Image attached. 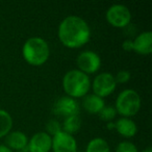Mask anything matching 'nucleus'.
Returning a JSON list of instances; mask_svg holds the SVG:
<instances>
[{
  "instance_id": "obj_21",
  "label": "nucleus",
  "mask_w": 152,
  "mask_h": 152,
  "mask_svg": "<svg viewBox=\"0 0 152 152\" xmlns=\"http://www.w3.org/2000/svg\"><path fill=\"white\" fill-rule=\"evenodd\" d=\"M115 76V80H116L117 85L118 83H126L130 80L131 74L128 70H120V71L117 72Z\"/></svg>"
},
{
  "instance_id": "obj_17",
  "label": "nucleus",
  "mask_w": 152,
  "mask_h": 152,
  "mask_svg": "<svg viewBox=\"0 0 152 152\" xmlns=\"http://www.w3.org/2000/svg\"><path fill=\"white\" fill-rule=\"evenodd\" d=\"M86 152H110V147L106 140L102 137H94L88 143Z\"/></svg>"
},
{
  "instance_id": "obj_22",
  "label": "nucleus",
  "mask_w": 152,
  "mask_h": 152,
  "mask_svg": "<svg viewBox=\"0 0 152 152\" xmlns=\"http://www.w3.org/2000/svg\"><path fill=\"white\" fill-rule=\"evenodd\" d=\"M122 48L125 51H132L133 50V42L130 39H126V40L123 41L122 43Z\"/></svg>"
},
{
  "instance_id": "obj_14",
  "label": "nucleus",
  "mask_w": 152,
  "mask_h": 152,
  "mask_svg": "<svg viewBox=\"0 0 152 152\" xmlns=\"http://www.w3.org/2000/svg\"><path fill=\"white\" fill-rule=\"evenodd\" d=\"M83 107L90 114H99V112L105 106L104 99L95 94H87L83 97Z\"/></svg>"
},
{
  "instance_id": "obj_8",
  "label": "nucleus",
  "mask_w": 152,
  "mask_h": 152,
  "mask_svg": "<svg viewBox=\"0 0 152 152\" xmlns=\"http://www.w3.org/2000/svg\"><path fill=\"white\" fill-rule=\"evenodd\" d=\"M53 152H77V141L73 134L61 130L52 137Z\"/></svg>"
},
{
  "instance_id": "obj_19",
  "label": "nucleus",
  "mask_w": 152,
  "mask_h": 152,
  "mask_svg": "<svg viewBox=\"0 0 152 152\" xmlns=\"http://www.w3.org/2000/svg\"><path fill=\"white\" fill-rule=\"evenodd\" d=\"M116 152H139L135 144L129 141H122L117 145Z\"/></svg>"
},
{
  "instance_id": "obj_16",
  "label": "nucleus",
  "mask_w": 152,
  "mask_h": 152,
  "mask_svg": "<svg viewBox=\"0 0 152 152\" xmlns=\"http://www.w3.org/2000/svg\"><path fill=\"white\" fill-rule=\"evenodd\" d=\"M81 127V119L79 115H73L65 118L63 123V129L61 130L65 131L70 134L77 132Z\"/></svg>"
},
{
  "instance_id": "obj_23",
  "label": "nucleus",
  "mask_w": 152,
  "mask_h": 152,
  "mask_svg": "<svg viewBox=\"0 0 152 152\" xmlns=\"http://www.w3.org/2000/svg\"><path fill=\"white\" fill-rule=\"evenodd\" d=\"M0 152H14L11 148H9L7 145H0Z\"/></svg>"
},
{
  "instance_id": "obj_9",
  "label": "nucleus",
  "mask_w": 152,
  "mask_h": 152,
  "mask_svg": "<svg viewBox=\"0 0 152 152\" xmlns=\"http://www.w3.org/2000/svg\"><path fill=\"white\" fill-rule=\"evenodd\" d=\"M52 110L57 116L67 118V117L79 114V104L74 98L69 96H63L54 102Z\"/></svg>"
},
{
  "instance_id": "obj_25",
  "label": "nucleus",
  "mask_w": 152,
  "mask_h": 152,
  "mask_svg": "<svg viewBox=\"0 0 152 152\" xmlns=\"http://www.w3.org/2000/svg\"><path fill=\"white\" fill-rule=\"evenodd\" d=\"M142 152H152V148L151 147H147V148H145V149H144Z\"/></svg>"
},
{
  "instance_id": "obj_7",
  "label": "nucleus",
  "mask_w": 152,
  "mask_h": 152,
  "mask_svg": "<svg viewBox=\"0 0 152 152\" xmlns=\"http://www.w3.org/2000/svg\"><path fill=\"white\" fill-rule=\"evenodd\" d=\"M76 64L78 70L83 71L86 74H93L97 72L101 67V57L98 53L93 50L81 51L76 58Z\"/></svg>"
},
{
  "instance_id": "obj_11",
  "label": "nucleus",
  "mask_w": 152,
  "mask_h": 152,
  "mask_svg": "<svg viewBox=\"0 0 152 152\" xmlns=\"http://www.w3.org/2000/svg\"><path fill=\"white\" fill-rule=\"evenodd\" d=\"M133 42V51L139 54L147 55L152 52V32L143 31L135 37Z\"/></svg>"
},
{
  "instance_id": "obj_6",
  "label": "nucleus",
  "mask_w": 152,
  "mask_h": 152,
  "mask_svg": "<svg viewBox=\"0 0 152 152\" xmlns=\"http://www.w3.org/2000/svg\"><path fill=\"white\" fill-rule=\"evenodd\" d=\"M91 87L95 95L104 98L106 96L114 93L117 88V83L115 80L114 74L110 72H102L95 76L93 83H91Z\"/></svg>"
},
{
  "instance_id": "obj_4",
  "label": "nucleus",
  "mask_w": 152,
  "mask_h": 152,
  "mask_svg": "<svg viewBox=\"0 0 152 152\" xmlns=\"http://www.w3.org/2000/svg\"><path fill=\"white\" fill-rule=\"evenodd\" d=\"M141 105L142 100L140 94L133 89H125L117 96L115 108L121 116L129 118L139 113Z\"/></svg>"
},
{
  "instance_id": "obj_10",
  "label": "nucleus",
  "mask_w": 152,
  "mask_h": 152,
  "mask_svg": "<svg viewBox=\"0 0 152 152\" xmlns=\"http://www.w3.org/2000/svg\"><path fill=\"white\" fill-rule=\"evenodd\" d=\"M51 147H52V137L46 131H39L28 140V152H49Z\"/></svg>"
},
{
  "instance_id": "obj_12",
  "label": "nucleus",
  "mask_w": 152,
  "mask_h": 152,
  "mask_svg": "<svg viewBox=\"0 0 152 152\" xmlns=\"http://www.w3.org/2000/svg\"><path fill=\"white\" fill-rule=\"evenodd\" d=\"M28 137L23 131L16 130L11 131L9 134L5 137V145L12 150H18L21 151L24 148L27 147Z\"/></svg>"
},
{
  "instance_id": "obj_3",
  "label": "nucleus",
  "mask_w": 152,
  "mask_h": 152,
  "mask_svg": "<svg viewBox=\"0 0 152 152\" xmlns=\"http://www.w3.org/2000/svg\"><path fill=\"white\" fill-rule=\"evenodd\" d=\"M22 55L30 65H43L48 61L50 55L48 42L41 37H30L22 46Z\"/></svg>"
},
{
  "instance_id": "obj_13",
  "label": "nucleus",
  "mask_w": 152,
  "mask_h": 152,
  "mask_svg": "<svg viewBox=\"0 0 152 152\" xmlns=\"http://www.w3.org/2000/svg\"><path fill=\"white\" fill-rule=\"evenodd\" d=\"M115 129L125 137H132L137 132V123L132 119L125 117H121L115 122Z\"/></svg>"
},
{
  "instance_id": "obj_1",
  "label": "nucleus",
  "mask_w": 152,
  "mask_h": 152,
  "mask_svg": "<svg viewBox=\"0 0 152 152\" xmlns=\"http://www.w3.org/2000/svg\"><path fill=\"white\" fill-rule=\"evenodd\" d=\"M57 36L61 44L68 48H80L91 39V28L83 18L70 15L59 23Z\"/></svg>"
},
{
  "instance_id": "obj_20",
  "label": "nucleus",
  "mask_w": 152,
  "mask_h": 152,
  "mask_svg": "<svg viewBox=\"0 0 152 152\" xmlns=\"http://www.w3.org/2000/svg\"><path fill=\"white\" fill-rule=\"evenodd\" d=\"M46 129H47L46 132L48 133V134H50L51 137H53V135L56 134L57 132H59V131L61 130V127L58 121L54 120V119H51V120H49L48 123H47Z\"/></svg>"
},
{
  "instance_id": "obj_24",
  "label": "nucleus",
  "mask_w": 152,
  "mask_h": 152,
  "mask_svg": "<svg viewBox=\"0 0 152 152\" xmlns=\"http://www.w3.org/2000/svg\"><path fill=\"white\" fill-rule=\"evenodd\" d=\"M107 128L108 129H114L115 128V123L114 122H108L107 123Z\"/></svg>"
},
{
  "instance_id": "obj_5",
  "label": "nucleus",
  "mask_w": 152,
  "mask_h": 152,
  "mask_svg": "<svg viewBox=\"0 0 152 152\" xmlns=\"http://www.w3.org/2000/svg\"><path fill=\"white\" fill-rule=\"evenodd\" d=\"M105 18L112 26L117 28H125L130 24L131 13L124 4L115 3L110 5L105 13Z\"/></svg>"
},
{
  "instance_id": "obj_2",
  "label": "nucleus",
  "mask_w": 152,
  "mask_h": 152,
  "mask_svg": "<svg viewBox=\"0 0 152 152\" xmlns=\"http://www.w3.org/2000/svg\"><path fill=\"white\" fill-rule=\"evenodd\" d=\"M63 88L69 97L74 99L85 97L91 88V79L80 70L71 69L64 75Z\"/></svg>"
},
{
  "instance_id": "obj_18",
  "label": "nucleus",
  "mask_w": 152,
  "mask_h": 152,
  "mask_svg": "<svg viewBox=\"0 0 152 152\" xmlns=\"http://www.w3.org/2000/svg\"><path fill=\"white\" fill-rule=\"evenodd\" d=\"M117 114H118V113H117V110L114 105H106L105 104V106L99 112L98 116H99L100 120L112 122V121L116 118Z\"/></svg>"
},
{
  "instance_id": "obj_15",
  "label": "nucleus",
  "mask_w": 152,
  "mask_h": 152,
  "mask_svg": "<svg viewBox=\"0 0 152 152\" xmlns=\"http://www.w3.org/2000/svg\"><path fill=\"white\" fill-rule=\"evenodd\" d=\"M13 127V118L7 110L0 108V139L7 137Z\"/></svg>"
}]
</instances>
